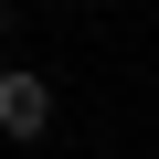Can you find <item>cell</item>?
<instances>
[{
	"mask_svg": "<svg viewBox=\"0 0 159 159\" xmlns=\"http://www.w3.org/2000/svg\"><path fill=\"white\" fill-rule=\"evenodd\" d=\"M53 127V85H43V74H0V138H43Z\"/></svg>",
	"mask_w": 159,
	"mask_h": 159,
	"instance_id": "obj_1",
	"label": "cell"
},
{
	"mask_svg": "<svg viewBox=\"0 0 159 159\" xmlns=\"http://www.w3.org/2000/svg\"><path fill=\"white\" fill-rule=\"evenodd\" d=\"M0 43H11V0H0Z\"/></svg>",
	"mask_w": 159,
	"mask_h": 159,
	"instance_id": "obj_2",
	"label": "cell"
}]
</instances>
